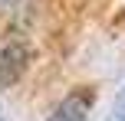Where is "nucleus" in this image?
<instances>
[{"mask_svg":"<svg viewBox=\"0 0 125 121\" xmlns=\"http://www.w3.org/2000/svg\"><path fill=\"white\" fill-rule=\"evenodd\" d=\"M30 65V49L23 43H0V85H13Z\"/></svg>","mask_w":125,"mask_h":121,"instance_id":"obj_1","label":"nucleus"},{"mask_svg":"<svg viewBox=\"0 0 125 121\" xmlns=\"http://www.w3.org/2000/svg\"><path fill=\"white\" fill-rule=\"evenodd\" d=\"M89 108H92V92L89 89H76V92H69L56 108H53V115L46 121H86Z\"/></svg>","mask_w":125,"mask_h":121,"instance_id":"obj_2","label":"nucleus"},{"mask_svg":"<svg viewBox=\"0 0 125 121\" xmlns=\"http://www.w3.org/2000/svg\"><path fill=\"white\" fill-rule=\"evenodd\" d=\"M112 121H125V85L119 89V95L112 102Z\"/></svg>","mask_w":125,"mask_h":121,"instance_id":"obj_3","label":"nucleus"},{"mask_svg":"<svg viewBox=\"0 0 125 121\" xmlns=\"http://www.w3.org/2000/svg\"><path fill=\"white\" fill-rule=\"evenodd\" d=\"M3 3H10V0H0V7H3Z\"/></svg>","mask_w":125,"mask_h":121,"instance_id":"obj_4","label":"nucleus"}]
</instances>
